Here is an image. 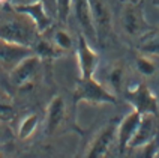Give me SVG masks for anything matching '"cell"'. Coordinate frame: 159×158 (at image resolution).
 <instances>
[{
  "label": "cell",
  "mask_w": 159,
  "mask_h": 158,
  "mask_svg": "<svg viewBox=\"0 0 159 158\" xmlns=\"http://www.w3.org/2000/svg\"><path fill=\"white\" fill-rule=\"evenodd\" d=\"M45 3V6H47V9L50 11L51 9V12H53L54 15H56V0H42Z\"/></svg>",
  "instance_id": "obj_23"
},
{
  "label": "cell",
  "mask_w": 159,
  "mask_h": 158,
  "mask_svg": "<svg viewBox=\"0 0 159 158\" xmlns=\"http://www.w3.org/2000/svg\"><path fill=\"white\" fill-rule=\"evenodd\" d=\"M143 114L132 108L129 113L125 116L120 122L117 123V146L120 152H125L129 146V141L134 137V134L137 131L140 121H141Z\"/></svg>",
  "instance_id": "obj_13"
},
{
  "label": "cell",
  "mask_w": 159,
  "mask_h": 158,
  "mask_svg": "<svg viewBox=\"0 0 159 158\" xmlns=\"http://www.w3.org/2000/svg\"><path fill=\"white\" fill-rule=\"evenodd\" d=\"M38 123H39V117H38L36 114H29V116H26V117L21 121L20 127H18V139H20V140L29 139V137L35 132Z\"/></svg>",
  "instance_id": "obj_19"
},
{
  "label": "cell",
  "mask_w": 159,
  "mask_h": 158,
  "mask_svg": "<svg viewBox=\"0 0 159 158\" xmlns=\"http://www.w3.org/2000/svg\"><path fill=\"white\" fill-rule=\"evenodd\" d=\"M33 51H35L36 56H39L41 60L42 59H45V60H53L56 57H60L62 56V53L54 47V44L48 38H44V35H41L38 38V41L33 45Z\"/></svg>",
  "instance_id": "obj_17"
},
{
  "label": "cell",
  "mask_w": 159,
  "mask_h": 158,
  "mask_svg": "<svg viewBox=\"0 0 159 158\" xmlns=\"http://www.w3.org/2000/svg\"><path fill=\"white\" fill-rule=\"evenodd\" d=\"M6 132H8V130H6V127H5V122L0 121V139H3V137L6 136Z\"/></svg>",
  "instance_id": "obj_24"
},
{
  "label": "cell",
  "mask_w": 159,
  "mask_h": 158,
  "mask_svg": "<svg viewBox=\"0 0 159 158\" xmlns=\"http://www.w3.org/2000/svg\"><path fill=\"white\" fill-rule=\"evenodd\" d=\"M123 3H140V0H120Z\"/></svg>",
  "instance_id": "obj_26"
},
{
  "label": "cell",
  "mask_w": 159,
  "mask_h": 158,
  "mask_svg": "<svg viewBox=\"0 0 159 158\" xmlns=\"http://www.w3.org/2000/svg\"><path fill=\"white\" fill-rule=\"evenodd\" d=\"M72 11V0H56V17L60 23H66Z\"/></svg>",
  "instance_id": "obj_22"
},
{
  "label": "cell",
  "mask_w": 159,
  "mask_h": 158,
  "mask_svg": "<svg viewBox=\"0 0 159 158\" xmlns=\"http://www.w3.org/2000/svg\"><path fill=\"white\" fill-rule=\"evenodd\" d=\"M114 141H117V123L110 122L107 123L105 127H102V130L92 139L90 145L86 149V157L87 158L107 157Z\"/></svg>",
  "instance_id": "obj_8"
},
{
  "label": "cell",
  "mask_w": 159,
  "mask_h": 158,
  "mask_svg": "<svg viewBox=\"0 0 159 158\" xmlns=\"http://www.w3.org/2000/svg\"><path fill=\"white\" fill-rule=\"evenodd\" d=\"M66 119V104L65 99L60 95L56 97L50 101L48 108H47V122H45V132L48 136H53L62 128Z\"/></svg>",
  "instance_id": "obj_14"
},
{
  "label": "cell",
  "mask_w": 159,
  "mask_h": 158,
  "mask_svg": "<svg viewBox=\"0 0 159 158\" xmlns=\"http://www.w3.org/2000/svg\"><path fill=\"white\" fill-rule=\"evenodd\" d=\"M35 0H11V5H20V3H30Z\"/></svg>",
  "instance_id": "obj_25"
},
{
  "label": "cell",
  "mask_w": 159,
  "mask_h": 158,
  "mask_svg": "<svg viewBox=\"0 0 159 158\" xmlns=\"http://www.w3.org/2000/svg\"><path fill=\"white\" fill-rule=\"evenodd\" d=\"M72 12L81 27V33H84L90 42H98L96 29L92 18V9L89 0H72Z\"/></svg>",
  "instance_id": "obj_12"
},
{
  "label": "cell",
  "mask_w": 159,
  "mask_h": 158,
  "mask_svg": "<svg viewBox=\"0 0 159 158\" xmlns=\"http://www.w3.org/2000/svg\"><path fill=\"white\" fill-rule=\"evenodd\" d=\"M125 98L129 104L132 105V108H135L137 112H140L141 114H155L159 116V103L156 95L150 90V88H147L144 83L137 84L134 89H129Z\"/></svg>",
  "instance_id": "obj_5"
},
{
  "label": "cell",
  "mask_w": 159,
  "mask_h": 158,
  "mask_svg": "<svg viewBox=\"0 0 159 158\" xmlns=\"http://www.w3.org/2000/svg\"><path fill=\"white\" fill-rule=\"evenodd\" d=\"M14 12L15 15L0 20V38L23 45H29L33 48L38 38L41 36L38 27L26 14H21L17 11Z\"/></svg>",
  "instance_id": "obj_1"
},
{
  "label": "cell",
  "mask_w": 159,
  "mask_h": 158,
  "mask_svg": "<svg viewBox=\"0 0 159 158\" xmlns=\"http://www.w3.org/2000/svg\"><path fill=\"white\" fill-rule=\"evenodd\" d=\"M48 39L53 42L54 47L62 53V54L72 51L74 47H75V42H74L72 35L66 30V29H62V27H60V29H54L53 35L50 36Z\"/></svg>",
  "instance_id": "obj_16"
},
{
  "label": "cell",
  "mask_w": 159,
  "mask_h": 158,
  "mask_svg": "<svg viewBox=\"0 0 159 158\" xmlns=\"http://www.w3.org/2000/svg\"><path fill=\"white\" fill-rule=\"evenodd\" d=\"M138 51L147 56H159V30H149L138 38Z\"/></svg>",
  "instance_id": "obj_15"
},
{
  "label": "cell",
  "mask_w": 159,
  "mask_h": 158,
  "mask_svg": "<svg viewBox=\"0 0 159 158\" xmlns=\"http://www.w3.org/2000/svg\"><path fill=\"white\" fill-rule=\"evenodd\" d=\"M5 157V154H3V152H0V158H3Z\"/></svg>",
  "instance_id": "obj_28"
},
{
  "label": "cell",
  "mask_w": 159,
  "mask_h": 158,
  "mask_svg": "<svg viewBox=\"0 0 159 158\" xmlns=\"http://www.w3.org/2000/svg\"><path fill=\"white\" fill-rule=\"evenodd\" d=\"M30 54H35L32 47L0 38V65L2 66L11 69L21 59H24V57L30 56Z\"/></svg>",
  "instance_id": "obj_11"
},
{
  "label": "cell",
  "mask_w": 159,
  "mask_h": 158,
  "mask_svg": "<svg viewBox=\"0 0 159 158\" xmlns=\"http://www.w3.org/2000/svg\"><path fill=\"white\" fill-rule=\"evenodd\" d=\"M122 27L131 38H141L150 30V26L144 17V11L140 3H123L122 9Z\"/></svg>",
  "instance_id": "obj_4"
},
{
  "label": "cell",
  "mask_w": 159,
  "mask_h": 158,
  "mask_svg": "<svg viewBox=\"0 0 159 158\" xmlns=\"http://www.w3.org/2000/svg\"><path fill=\"white\" fill-rule=\"evenodd\" d=\"M15 116H17V112H15V107L11 103V99H5L0 97V121L9 123L15 119Z\"/></svg>",
  "instance_id": "obj_21"
},
{
  "label": "cell",
  "mask_w": 159,
  "mask_h": 158,
  "mask_svg": "<svg viewBox=\"0 0 159 158\" xmlns=\"http://www.w3.org/2000/svg\"><path fill=\"white\" fill-rule=\"evenodd\" d=\"M8 0H0V5H3V3H6Z\"/></svg>",
  "instance_id": "obj_27"
},
{
  "label": "cell",
  "mask_w": 159,
  "mask_h": 158,
  "mask_svg": "<svg viewBox=\"0 0 159 158\" xmlns=\"http://www.w3.org/2000/svg\"><path fill=\"white\" fill-rule=\"evenodd\" d=\"M125 74H126L125 63L119 62V63H114V65H113V68H111L110 74H108V83H110V89H111L114 93L123 92Z\"/></svg>",
  "instance_id": "obj_18"
},
{
  "label": "cell",
  "mask_w": 159,
  "mask_h": 158,
  "mask_svg": "<svg viewBox=\"0 0 159 158\" xmlns=\"http://www.w3.org/2000/svg\"><path fill=\"white\" fill-rule=\"evenodd\" d=\"M156 132H158V116L143 114L140 125L134 134V137L129 141L128 149H141V148H144L146 145L155 141Z\"/></svg>",
  "instance_id": "obj_10"
},
{
  "label": "cell",
  "mask_w": 159,
  "mask_h": 158,
  "mask_svg": "<svg viewBox=\"0 0 159 158\" xmlns=\"http://www.w3.org/2000/svg\"><path fill=\"white\" fill-rule=\"evenodd\" d=\"M74 103L75 105L80 103H87L92 105L116 104L117 98L111 89L105 88L102 83L95 80V77H80L74 90Z\"/></svg>",
  "instance_id": "obj_2"
},
{
  "label": "cell",
  "mask_w": 159,
  "mask_h": 158,
  "mask_svg": "<svg viewBox=\"0 0 159 158\" xmlns=\"http://www.w3.org/2000/svg\"><path fill=\"white\" fill-rule=\"evenodd\" d=\"M98 42H107L113 36V15L105 0H89Z\"/></svg>",
  "instance_id": "obj_7"
},
{
  "label": "cell",
  "mask_w": 159,
  "mask_h": 158,
  "mask_svg": "<svg viewBox=\"0 0 159 158\" xmlns=\"http://www.w3.org/2000/svg\"><path fill=\"white\" fill-rule=\"evenodd\" d=\"M75 51H77V60H78L80 77L87 79L93 77L99 66V54H98L84 33H78V39L75 44Z\"/></svg>",
  "instance_id": "obj_6"
},
{
  "label": "cell",
  "mask_w": 159,
  "mask_h": 158,
  "mask_svg": "<svg viewBox=\"0 0 159 158\" xmlns=\"http://www.w3.org/2000/svg\"><path fill=\"white\" fill-rule=\"evenodd\" d=\"M12 9L26 14L27 17L30 18L35 26L38 27L39 33L44 35L45 32H48L53 27V21H51V15L48 12V9L45 6V3L42 0H35L30 3H20V5H12Z\"/></svg>",
  "instance_id": "obj_9"
},
{
  "label": "cell",
  "mask_w": 159,
  "mask_h": 158,
  "mask_svg": "<svg viewBox=\"0 0 159 158\" xmlns=\"http://www.w3.org/2000/svg\"><path fill=\"white\" fill-rule=\"evenodd\" d=\"M39 66H41V59L36 54H30L24 59H21L9 71L11 83L20 90H30L35 84Z\"/></svg>",
  "instance_id": "obj_3"
},
{
  "label": "cell",
  "mask_w": 159,
  "mask_h": 158,
  "mask_svg": "<svg viewBox=\"0 0 159 158\" xmlns=\"http://www.w3.org/2000/svg\"><path fill=\"white\" fill-rule=\"evenodd\" d=\"M135 66H137V71L144 77H150L156 72V65L152 56H147V54H140L135 59Z\"/></svg>",
  "instance_id": "obj_20"
}]
</instances>
